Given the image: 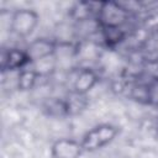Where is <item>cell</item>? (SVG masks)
Returning a JSON list of instances; mask_svg holds the SVG:
<instances>
[{
	"mask_svg": "<svg viewBox=\"0 0 158 158\" xmlns=\"http://www.w3.org/2000/svg\"><path fill=\"white\" fill-rule=\"evenodd\" d=\"M118 133H120V128L114 123H109V122L98 123L91 128H89L81 136L80 143L84 148V152L93 153L111 144L116 139Z\"/></svg>",
	"mask_w": 158,
	"mask_h": 158,
	"instance_id": "6da1fadb",
	"label": "cell"
},
{
	"mask_svg": "<svg viewBox=\"0 0 158 158\" xmlns=\"http://www.w3.org/2000/svg\"><path fill=\"white\" fill-rule=\"evenodd\" d=\"M131 17V11L123 2L118 1H101L98 4L96 22L102 27H125Z\"/></svg>",
	"mask_w": 158,
	"mask_h": 158,
	"instance_id": "7a4b0ae2",
	"label": "cell"
},
{
	"mask_svg": "<svg viewBox=\"0 0 158 158\" xmlns=\"http://www.w3.org/2000/svg\"><path fill=\"white\" fill-rule=\"evenodd\" d=\"M40 23V15L36 10L28 7H20L10 16L9 30L19 38L30 37Z\"/></svg>",
	"mask_w": 158,
	"mask_h": 158,
	"instance_id": "3957f363",
	"label": "cell"
},
{
	"mask_svg": "<svg viewBox=\"0 0 158 158\" xmlns=\"http://www.w3.org/2000/svg\"><path fill=\"white\" fill-rule=\"evenodd\" d=\"M25 49L31 64H35L54 57L58 49V42L47 37H38L32 40Z\"/></svg>",
	"mask_w": 158,
	"mask_h": 158,
	"instance_id": "277c9868",
	"label": "cell"
},
{
	"mask_svg": "<svg viewBox=\"0 0 158 158\" xmlns=\"http://www.w3.org/2000/svg\"><path fill=\"white\" fill-rule=\"evenodd\" d=\"M98 81H99V75L93 68L90 67L77 68L73 72L70 91L88 96V94L96 86Z\"/></svg>",
	"mask_w": 158,
	"mask_h": 158,
	"instance_id": "5b68a950",
	"label": "cell"
},
{
	"mask_svg": "<svg viewBox=\"0 0 158 158\" xmlns=\"http://www.w3.org/2000/svg\"><path fill=\"white\" fill-rule=\"evenodd\" d=\"M84 148L80 141L70 137H62L53 141L51 144V157L52 158H80L83 156Z\"/></svg>",
	"mask_w": 158,
	"mask_h": 158,
	"instance_id": "8992f818",
	"label": "cell"
},
{
	"mask_svg": "<svg viewBox=\"0 0 158 158\" xmlns=\"http://www.w3.org/2000/svg\"><path fill=\"white\" fill-rule=\"evenodd\" d=\"M31 64L26 49L23 48H9L1 53V72H16L19 73L23 68Z\"/></svg>",
	"mask_w": 158,
	"mask_h": 158,
	"instance_id": "52a82bcc",
	"label": "cell"
},
{
	"mask_svg": "<svg viewBox=\"0 0 158 158\" xmlns=\"http://www.w3.org/2000/svg\"><path fill=\"white\" fill-rule=\"evenodd\" d=\"M41 75L37 73V70L30 64L28 67L23 68L17 73V79H16V85L20 91H31L36 88L38 79Z\"/></svg>",
	"mask_w": 158,
	"mask_h": 158,
	"instance_id": "ba28073f",
	"label": "cell"
},
{
	"mask_svg": "<svg viewBox=\"0 0 158 158\" xmlns=\"http://www.w3.org/2000/svg\"><path fill=\"white\" fill-rule=\"evenodd\" d=\"M99 33L102 38V42L109 48H115L120 46L127 36L125 27H99Z\"/></svg>",
	"mask_w": 158,
	"mask_h": 158,
	"instance_id": "9c48e42d",
	"label": "cell"
},
{
	"mask_svg": "<svg viewBox=\"0 0 158 158\" xmlns=\"http://www.w3.org/2000/svg\"><path fill=\"white\" fill-rule=\"evenodd\" d=\"M144 101L151 106L158 107V75H153L144 84Z\"/></svg>",
	"mask_w": 158,
	"mask_h": 158,
	"instance_id": "30bf717a",
	"label": "cell"
},
{
	"mask_svg": "<svg viewBox=\"0 0 158 158\" xmlns=\"http://www.w3.org/2000/svg\"><path fill=\"white\" fill-rule=\"evenodd\" d=\"M154 63H156V64H157V67H158V57L154 59Z\"/></svg>",
	"mask_w": 158,
	"mask_h": 158,
	"instance_id": "8fae6325",
	"label": "cell"
}]
</instances>
